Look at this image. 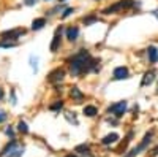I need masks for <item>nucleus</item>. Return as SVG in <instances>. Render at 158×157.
<instances>
[{
  "mask_svg": "<svg viewBox=\"0 0 158 157\" xmlns=\"http://www.w3.org/2000/svg\"><path fill=\"white\" fill-rule=\"evenodd\" d=\"M65 76H67V70H65V68H60V67H57V68H54L52 72H49V75H48L46 80H48V83H51V84L57 86V84H62V83H63Z\"/></svg>",
  "mask_w": 158,
  "mask_h": 157,
  "instance_id": "nucleus-6",
  "label": "nucleus"
},
{
  "mask_svg": "<svg viewBox=\"0 0 158 157\" xmlns=\"http://www.w3.org/2000/svg\"><path fill=\"white\" fill-rule=\"evenodd\" d=\"M95 2H98V0H95Z\"/></svg>",
  "mask_w": 158,
  "mask_h": 157,
  "instance_id": "nucleus-36",
  "label": "nucleus"
},
{
  "mask_svg": "<svg viewBox=\"0 0 158 157\" xmlns=\"http://www.w3.org/2000/svg\"><path fill=\"white\" fill-rule=\"evenodd\" d=\"M95 22H98V16L97 15H89L82 18V24L84 25H94Z\"/></svg>",
  "mask_w": 158,
  "mask_h": 157,
  "instance_id": "nucleus-19",
  "label": "nucleus"
},
{
  "mask_svg": "<svg viewBox=\"0 0 158 157\" xmlns=\"http://www.w3.org/2000/svg\"><path fill=\"white\" fill-rule=\"evenodd\" d=\"M146 52H147V59H149L150 63H158V49H156V46H149L146 49Z\"/></svg>",
  "mask_w": 158,
  "mask_h": 157,
  "instance_id": "nucleus-13",
  "label": "nucleus"
},
{
  "mask_svg": "<svg viewBox=\"0 0 158 157\" xmlns=\"http://www.w3.org/2000/svg\"><path fill=\"white\" fill-rule=\"evenodd\" d=\"M27 33L24 27H16V29H10V30H5L0 33V38L2 40H11V41H19L21 38Z\"/></svg>",
  "mask_w": 158,
  "mask_h": 157,
  "instance_id": "nucleus-5",
  "label": "nucleus"
},
{
  "mask_svg": "<svg viewBox=\"0 0 158 157\" xmlns=\"http://www.w3.org/2000/svg\"><path fill=\"white\" fill-rule=\"evenodd\" d=\"M152 137H153V132H147L146 135H144V138H142V141L139 143V145L136 146V148H133L127 155H123V157H136V155H139L142 151H146L147 148H149V145H150V141H152Z\"/></svg>",
  "mask_w": 158,
  "mask_h": 157,
  "instance_id": "nucleus-4",
  "label": "nucleus"
},
{
  "mask_svg": "<svg viewBox=\"0 0 158 157\" xmlns=\"http://www.w3.org/2000/svg\"><path fill=\"white\" fill-rule=\"evenodd\" d=\"M65 2H67V0H59V3H65Z\"/></svg>",
  "mask_w": 158,
  "mask_h": 157,
  "instance_id": "nucleus-34",
  "label": "nucleus"
},
{
  "mask_svg": "<svg viewBox=\"0 0 158 157\" xmlns=\"http://www.w3.org/2000/svg\"><path fill=\"white\" fill-rule=\"evenodd\" d=\"M6 119H8V114H6V111H5V110H0V124H3Z\"/></svg>",
  "mask_w": 158,
  "mask_h": 157,
  "instance_id": "nucleus-28",
  "label": "nucleus"
},
{
  "mask_svg": "<svg viewBox=\"0 0 158 157\" xmlns=\"http://www.w3.org/2000/svg\"><path fill=\"white\" fill-rule=\"evenodd\" d=\"M136 5L135 0H117V2H114L112 5L106 7L101 13L104 16H109V15H117V13H123L130 8H133Z\"/></svg>",
  "mask_w": 158,
  "mask_h": 157,
  "instance_id": "nucleus-2",
  "label": "nucleus"
},
{
  "mask_svg": "<svg viewBox=\"0 0 158 157\" xmlns=\"http://www.w3.org/2000/svg\"><path fill=\"white\" fill-rule=\"evenodd\" d=\"M150 154H152V155H156V154H158V146H156V148H153V149L150 151Z\"/></svg>",
  "mask_w": 158,
  "mask_h": 157,
  "instance_id": "nucleus-31",
  "label": "nucleus"
},
{
  "mask_svg": "<svg viewBox=\"0 0 158 157\" xmlns=\"http://www.w3.org/2000/svg\"><path fill=\"white\" fill-rule=\"evenodd\" d=\"M3 95H5V90H3V87L0 86V102L3 100Z\"/></svg>",
  "mask_w": 158,
  "mask_h": 157,
  "instance_id": "nucleus-30",
  "label": "nucleus"
},
{
  "mask_svg": "<svg viewBox=\"0 0 158 157\" xmlns=\"http://www.w3.org/2000/svg\"><path fill=\"white\" fill-rule=\"evenodd\" d=\"M155 78H156V72L153 68L147 70L146 73H144L142 76V80H141V87H146V86H150L153 81H155Z\"/></svg>",
  "mask_w": 158,
  "mask_h": 157,
  "instance_id": "nucleus-11",
  "label": "nucleus"
},
{
  "mask_svg": "<svg viewBox=\"0 0 158 157\" xmlns=\"http://www.w3.org/2000/svg\"><path fill=\"white\" fill-rule=\"evenodd\" d=\"M44 2H51V0H44Z\"/></svg>",
  "mask_w": 158,
  "mask_h": 157,
  "instance_id": "nucleus-35",
  "label": "nucleus"
},
{
  "mask_svg": "<svg viewBox=\"0 0 158 157\" xmlns=\"http://www.w3.org/2000/svg\"><path fill=\"white\" fill-rule=\"evenodd\" d=\"M38 2H40V0H22V5H25V7H35Z\"/></svg>",
  "mask_w": 158,
  "mask_h": 157,
  "instance_id": "nucleus-27",
  "label": "nucleus"
},
{
  "mask_svg": "<svg viewBox=\"0 0 158 157\" xmlns=\"http://www.w3.org/2000/svg\"><path fill=\"white\" fill-rule=\"evenodd\" d=\"M24 151H25V148L22 145H19V143L13 138L8 145L2 149L0 155H2V157H22Z\"/></svg>",
  "mask_w": 158,
  "mask_h": 157,
  "instance_id": "nucleus-3",
  "label": "nucleus"
},
{
  "mask_svg": "<svg viewBox=\"0 0 158 157\" xmlns=\"http://www.w3.org/2000/svg\"><path fill=\"white\" fill-rule=\"evenodd\" d=\"M16 103H18V100H16V92H15V90H11V105L15 107Z\"/></svg>",
  "mask_w": 158,
  "mask_h": 157,
  "instance_id": "nucleus-29",
  "label": "nucleus"
},
{
  "mask_svg": "<svg viewBox=\"0 0 158 157\" xmlns=\"http://www.w3.org/2000/svg\"><path fill=\"white\" fill-rule=\"evenodd\" d=\"M46 24H48V19H46V18H35V19L32 21V27H30V29H32L33 32H38V30H41Z\"/></svg>",
  "mask_w": 158,
  "mask_h": 157,
  "instance_id": "nucleus-14",
  "label": "nucleus"
},
{
  "mask_svg": "<svg viewBox=\"0 0 158 157\" xmlns=\"http://www.w3.org/2000/svg\"><path fill=\"white\" fill-rule=\"evenodd\" d=\"M128 78H130V70H128V67H125V65H118V67L114 68V72H112V80L120 81V80H128Z\"/></svg>",
  "mask_w": 158,
  "mask_h": 157,
  "instance_id": "nucleus-9",
  "label": "nucleus"
},
{
  "mask_svg": "<svg viewBox=\"0 0 158 157\" xmlns=\"http://www.w3.org/2000/svg\"><path fill=\"white\" fill-rule=\"evenodd\" d=\"M65 117H67V121H68L70 124H74V125H77V124H79V122H77V119H76V113L68 111V113H65Z\"/></svg>",
  "mask_w": 158,
  "mask_h": 157,
  "instance_id": "nucleus-23",
  "label": "nucleus"
},
{
  "mask_svg": "<svg viewBox=\"0 0 158 157\" xmlns=\"http://www.w3.org/2000/svg\"><path fill=\"white\" fill-rule=\"evenodd\" d=\"M76 152H79V154H89L90 152V148H89V145H79V146H76V149H74Z\"/></svg>",
  "mask_w": 158,
  "mask_h": 157,
  "instance_id": "nucleus-24",
  "label": "nucleus"
},
{
  "mask_svg": "<svg viewBox=\"0 0 158 157\" xmlns=\"http://www.w3.org/2000/svg\"><path fill=\"white\" fill-rule=\"evenodd\" d=\"M65 157H77V155H76V154H67Z\"/></svg>",
  "mask_w": 158,
  "mask_h": 157,
  "instance_id": "nucleus-32",
  "label": "nucleus"
},
{
  "mask_svg": "<svg viewBox=\"0 0 158 157\" xmlns=\"http://www.w3.org/2000/svg\"><path fill=\"white\" fill-rule=\"evenodd\" d=\"M153 15H155V18L158 19V10H155V11H153Z\"/></svg>",
  "mask_w": 158,
  "mask_h": 157,
  "instance_id": "nucleus-33",
  "label": "nucleus"
},
{
  "mask_svg": "<svg viewBox=\"0 0 158 157\" xmlns=\"http://www.w3.org/2000/svg\"><path fill=\"white\" fill-rule=\"evenodd\" d=\"M70 97L73 98L74 103H82V100L85 98L84 92H82V90L79 89L77 86H71V87H70Z\"/></svg>",
  "mask_w": 158,
  "mask_h": 157,
  "instance_id": "nucleus-12",
  "label": "nucleus"
},
{
  "mask_svg": "<svg viewBox=\"0 0 158 157\" xmlns=\"http://www.w3.org/2000/svg\"><path fill=\"white\" fill-rule=\"evenodd\" d=\"M82 114H84L85 117H95V116L98 114V108L94 107V105H85L84 110H82Z\"/></svg>",
  "mask_w": 158,
  "mask_h": 157,
  "instance_id": "nucleus-16",
  "label": "nucleus"
},
{
  "mask_svg": "<svg viewBox=\"0 0 158 157\" xmlns=\"http://www.w3.org/2000/svg\"><path fill=\"white\" fill-rule=\"evenodd\" d=\"M73 13H74V8H71V7H67V8L63 10V13L60 15V19H67L68 16H71V15H73Z\"/></svg>",
  "mask_w": 158,
  "mask_h": 157,
  "instance_id": "nucleus-25",
  "label": "nucleus"
},
{
  "mask_svg": "<svg viewBox=\"0 0 158 157\" xmlns=\"http://www.w3.org/2000/svg\"><path fill=\"white\" fill-rule=\"evenodd\" d=\"M127 107H128V103H127V100H120V102H115V103H112L111 107L108 108V114H111V116H114V117H122L123 114H125V111H127Z\"/></svg>",
  "mask_w": 158,
  "mask_h": 157,
  "instance_id": "nucleus-7",
  "label": "nucleus"
},
{
  "mask_svg": "<svg viewBox=\"0 0 158 157\" xmlns=\"http://www.w3.org/2000/svg\"><path fill=\"white\" fill-rule=\"evenodd\" d=\"M79 33H81V30H79L77 25H68V27L65 29V38H67L70 43H74L77 40Z\"/></svg>",
  "mask_w": 158,
  "mask_h": 157,
  "instance_id": "nucleus-10",
  "label": "nucleus"
},
{
  "mask_svg": "<svg viewBox=\"0 0 158 157\" xmlns=\"http://www.w3.org/2000/svg\"><path fill=\"white\" fill-rule=\"evenodd\" d=\"M16 127H18V132L19 133H22V135H27L29 133V125H27V122H25V121H19Z\"/></svg>",
  "mask_w": 158,
  "mask_h": 157,
  "instance_id": "nucleus-21",
  "label": "nucleus"
},
{
  "mask_svg": "<svg viewBox=\"0 0 158 157\" xmlns=\"http://www.w3.org/2000/svg\"><path fill=\"white\" fill-rule=\"evenodd\" d=\"M65 8H67V7H65L63 3L60 5H57V7H54V8H52V10H49V13H48V16H56V15H62V13H63V10Z\"/></svg>",
  "mask_w": 158,
  "mask_h": 157,
  "instance_id": "nucleus-20",
  "label": "nucleus"
},
{
  "mask_svg": "<svg viewBox=\"0 0 158 157\" xmlns=\"http://www.w3.org/2000/svg\"><path fill=\"white\" fill-rule=\"evenodd\" d=\"M29 65H30V68L33 70V73H38V57L36 56H30L29 57Z\"/></svg>",
  "mask_w": 158,
  "mask_h": 157,
  "instance_id": "nucleus-22",
  "label": "nucleus"
},
{
  "mask_svg": "<svg viewBox=\"0 0 158 157\" xmlns=\"http://www.w3.org/2000/svg\"><path fill=\"white\" fill-rule=\"evenodd\" d=\"M62 40H63V27L60 25V27L56 29L54 37H52V41H51V45H49V51L52 52V54H56V52L60 49V46H62Z\"/></svg>",
  "mask_w": 158,
  "mask_h": 157,
  "instance_id": "nucleus-8",
  "label": "nucleus"
},
{
  "mask_svg": "<svg viewBox=\"0 0 158 157\" xmlns=\"http://www.w3.org/2000/svg\"><path fill=\"white\" fill-rule=\"evenodd\" d=\"M19 41H11V40H0V49H11L16 48Z\"/></svg>",
  "mask_w": 158,
  "mask_h": 157,
  "instance_id": "nucleus-17",
  "label": "nucleus"
},
{
  "mask_svg": "<svg viewBox=\"0 0 158 157\" xmlns=\"http://www.w3.org/2000/svg\"><path fill=\"white\" fill-rule=\"evenodd\" d=\"M100 60L94 59L87 49H79L68 59V73L73 78H79L90 72H98Z\"/></svg>",
  "mask_w": 158,
  "mask_h": 157,
  "instance_id": "nucleus-1",
  "label": "nucleus"
},
{
  "mask_svg": "<svg viewBox=\"0 0 158 157\" xmlns=\"http://www.w3.org/2000/svg\"><path fill=\"white\" fill-rule=\"evenodd\" d=\"M62 108H63V100H62V98H60V100H54V102L49 105V110L54 111V113H59Z\"/></svg>",
  "mask_w": 158,
  "mask_h": 157,
  "instance_id": "nucleus-18",
  "label": "nucleus"
},
{
  "mask_svg": "<svg viewBox=\"0 0 158 157\" xmlns=\"http://www.w3.org/2000/svg\"><path fill=\"white\" fill-rule=\"evenodd\" d=\"M118 140H120L118 133L112 132V133H108L106 137H103V140H101V145H104V146H108V145H114V143H117Z\"/></svg>",
  "mask_w": 158,
  "mask_h": 157,
  "instance_id": "nucleus-15",
  "label": "nucleus"
},
{
  "mask_svg": "<svg viewBox=\"0 0 158 157\" xmlns=\"http://www.w3.org/2000/svg\"><path fill=\"white\" fill-rule=\"evenodd\" d=\"M5 135H6V137H10L11 140L15 138V129H13V125H8V127L5 129Z\"/></svg>",
  "mask_w": 158,
  "mask_h": 157,
  "instance_id": "nucleus-26",
  "label": "nucleus"
}]
</instances>
